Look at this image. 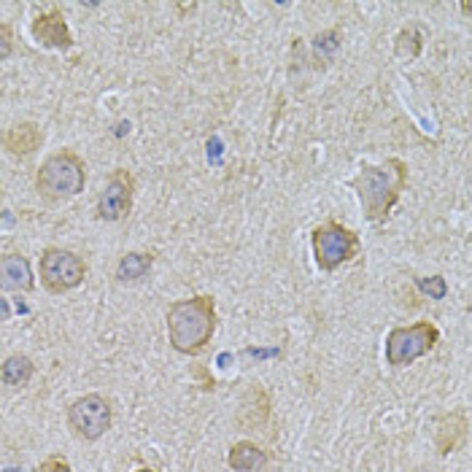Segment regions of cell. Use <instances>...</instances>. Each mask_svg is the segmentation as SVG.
<instances>
[{
    "label": "cell",
    "mask_w": 472,
    "mask_h": 472,
    "mask_svg": "<svg viewBox=\"0 0 472 472\" xmlns=\"http://www.w3.org/2000/svg\"><path fill=\"white\" fill-rule=\"evenodd\" d=\"M348 187L357 192L368 221H383L407 187V165L399 157H389L381 165H362Z\"/></svg>",
    "instance_id": "6da1fadb"
},
{
    "label": "cell",
    "mask_w": 472,
    "mask_h": 472,
    "mask_svg": "<svg viewBox=\"0 0 472 472\" xmlns=\"http://www.w3.org/2000/svg\"><path fill=\"white\" fill-rule=\"evenodd\" d=\"M216 332V303L211 294H197L190 300L173 303L167 311V337L170 345L195 357L200 353Z\"/></svg>",
    "instance_id": "7a4b0ae2"
},
{
    "label": "cell",
    "mask_w": 472,
    "mask_h": 472,
    "mask_svg": "<svg viewBox=\"0 0 472 472\" xmlns=\"http://www.w3.org/2000/svg\"><path fill=\"white\" fill-rule=\"evenodd\" d=\"M87 165L76 151H54L41 162L35 175V190L46 203H66L84 192Z\"/></svg>",
    "instance_id": "3957f363"
},
{
    "label": "cell",
    "mask_w": 472,
    "mask_h": 472,
    "mask_svg": "<svg viewBox=\"0 0 472 472\" xmlns=\"http://www.w3.org/2000/svg\"><path fill=\"white\" fill-rule=\"evenodd\" d=\"M311 246H313V259L316 267L324 273L337 270L340 265L351 262L360 254V235L337 224V221H324L313 229L311 235Z\"/></svg>",
    "instance_id": "277c9868"
},
{
    "label": "cell",
    "mask_w": 472,
    "mask_h": 472,
    "mask_svg": "<svg viewBox=\"0 0 472 472\" xmlns=\"http://www.w3.org/2000/svg\"><path fill=\"white\" fill-rule=\"evenodd\" d=\"M440 329L432 321H416L410 327H397L386 337V362L391 368H407L437 345Z\"/></svg>",
    "instance_id": "5b68a950"
},
{
    "label": "cell",
    "mask_w": 472,
    "mask_h": 472,
    "mask_svg": "<svg viewBox=\"0 0 472 472\" xmlns=\"http://www.w3.org/2000/svg\"><path fill=\"white\" fill-rule=\"evenodd\" d=\"M41 283L49 294H66L84 283L87 278V262L68 249L49 246L41 251Z\"/></svg>",
    "instance_id": "8992f818"
},
{
    "label": "cell",
    "mask_w": 472,
    "mask_h": 472,
    "mask_svg": "<svg viewBox=\"0 0 472 472\" xmlns=\"http://www.w3.org/2000/svg\"><path fill=\"white\" fill-rule=\"evenodd\" d=\"M68 427L79 440H100L111 429V402L100 394H84L68 407Z\"/></svg>",
    "instance_id": "52a82bcc"
},
{
    "label": "cell",
    "mask_w": 472,
    "mask_h": 472,
    "mask_svg": "<svg viewBox=\"0 0 472 472\" xmlns=\"http://www.w3.org/2000/svg\"><path fill=\"white\" fill-rule=\"evenodd\" d=\"M133 200H135V179L133 173L125 167H116L97 197L95 205V216L100 221H122L130 211H133Z\"/></svg>",
    "instance_id": "ba28073f"
},
{
    "label": "cell",
    "mask_w": 472,
    "mask_h": 472,
    "mask_svg": "<svg viewBox=\"0 0 472 472\" xmlns=\"http://www.w3.org/2000/svg\"><path fill=\"white\" fill-rule=\"evenodd\" d=\"M30 33L41 46H49V49H63L66 51V49L74 46V33H71L63 12H57V9H49V12L38 14L30 25Z\"/></svg>",
    "instance_id": "9c48e42d"
},
{
    "label": "cell",
    "mask_w": 472,
    "mask_h": 472,
    "mask_svg": "<svg viewBox=\"0 0 472 472\" xmlns=\"http://www.w3.org/2000/svg\"><path fill=\"white\" fill-rule=\"evenodd\" d=\"M43 143V130L35 122H19L4 133V149L12 157H30Z\"/></svg>",
    "instance_id": "30bf717a"
},
{
    "label": "cell",
    "mask_w": 472,
    "mask_h": 472,
    "mask_svg": "<svg viewBox=\"0 0 472 472\" xmlns=\"http://www.w3.org/2000/svg\"><path fill=\"white\" fill-rule=\"evenodd\" d=\"M0 286L6 291H33L35 278L30 262L22 254H6L0 259Z\"/></svg>",
    "instance_id": "8fae6325"
},
{
    "label": "cell",
    "mask_w": 472,
    "mask_h": 472,
    "mask_svg": "<svg viewBox=\"0 0 472 472\" xmlns=\"http://www.w3.org/2000/svg\"><path fill=\"white\" fill-rule=\"evenodd\" d=\"M267 461L265 451L257 445V443H249V440H241V443H235L227 453V464L235 469V472H257L262 469Z\"/></svg>",
    "instance_id": "7c38bea8"
},
{
    "label": "cell",
    "mask_w": 472,
    "mask_h": 472,
    "mask_svg": "<svg viewBox=\"0 0 472 472\" xmlns=\"http://www.w3.org/2000/svg\"><path fill=\"white\" fill-rule=\"evenodd\" d=\"M154 265V254L149 251H128L120 262H116V281L120 283H135L149 275Z\"/></svg>",
    "instance_id": "4fadbf2b"
},
{
    "label": "cell",
    "mask_w": 472,
    "mask_h": 472,
    "mask_svg": "<svg viewBox=\"0 0 472 472\" xmlns=\"http://www.w3.org/2000/svg\"><path fill=\"white\" fill-rule=\"evenodd\" d=\"M437 427H440V429L435 432V445H437L440 453H451V451L459 445V440L464 437L467 422H464L461 413H448V416L440 419Z\"/></svg>",
    "instance_id": "5bb4252c"
},
{
    "label": "cell",
    "mask_w": 472,
    "mask_h": 472,
    "mask_svg": "<svg viewBox=\"0 0 472 472\" xmlns=\"http://www.w3.org/2000/svg\"><path fill=\"white\" fill-rule=\"evenodd\" d=\"M35 373V365L30 357H25V353H14V357H6L4 362V383L12 386V389H19L25 386Z\"/></svg>",
    "instance_id": "9a60e30c"
},
{
    "label": "cell",
    "mask_w": 472,
    "mask_h": 472,
    "mask_svg": "<svg viewBox=\"0 0 472 472\" xmlns=\"http://www.w3.org/2000/svg\"><path fill=\"white\" fill-rule=\"evenodd\" d=\"M422 49H424V35L416 27H407L397 35V54L399 57H410L413 60V57L422 54Z\"/></svg>",
    "instance_id": "2e32d148"
},
{
    "label": "cell",
    "mask_w": 472,
    "mask_h": 472,
    "mask_svg": "<svg viewBox=\"0 0 472 472\" xmlns=\"http://www.w3.org/2000/svg\"><path fill=\"white\" fill-rule=\"evenodd\" d=\"M416 286H419L424 294H429L432 300H443L445 294H448V283H445V278H443V275H432V278H416Z\"/></svg>",
    "instance_id": "e0dca14e"
},
{
    "label": "cell",
    "mask_w": 472,
    "mask_h": 472,
    "mask_svg": "<svg viewBox=\"0 0 472 472\" xmlns=\"http://www.w3.org/2000/svg\"><path fill=\"white\" fill-rule=\"evenodd\" d=\"M340 33L337 30H327V33H321V35H316V41H313V46H316V51L321 54V51H327V54H332V51H337V46H340Z\"/></svg>",
    "instance_id": "ac0fdd59"
},
{
    "label": "cell",
    "mask_w": 472,
    "mask_h": 472,
    "mask_svg": "<svg viewBox=\"0 0 472 472\" xmlns=\"http://www.w3.org/2000/svg\"><path fill=\"white\" fill-rule=\"evenodd\" d=\"M12 41H14L12 25L0 22V60H9V57H12Z\"/></svg>",
    "instance_id": "d6986e66"
},
{
    "label": "cell",
    "mask_w": 472,
    "mask_h": 472,
    "mask_svg": "<svg viewBox=\"0 0 472 472\" xmlns=\"http://www.w3.org/2000/svg\"><path fill=\"white\" fill-rule=\"evenodd\" d=\"M38 472H74V469H71V464L63 456H49V459L41 461Z\"/></svg>",
    "instance_id": "ffe728a7"
},
{
    "label": "cell",
    "mask_w": 472,
    "mask_h": 472,
    "mask_svg": "<svg viewBox=\"0 0 472 472\" xmlns=\"http://www.w3.org/2000/svg\"><path fill=\"white\" fill-rule=\"evenodd\" d=\"M459 9H461L464 14H472V4H469V0H464V4H459Z\"/></svg>",
    "instance_id": "44dd1931"
},
{
    "label": "cell",
    "mask_w": 472,
    "mask_h": 472,
    "mask_svg": "<svg viewBox=\"0 0 472 472\" xmlns=\"http://www.w3.org/2000/svg\"><path fill=\"white\" fill-rule=\"evenodd\" d=\"M416 472H437V469H416Z\"/></svg>",
    "instance_id": "7402d4cb"
},
{
    "label": "cell",
    "mask_w": 472,
    "mask_h": 472,
    "mask_svg": "<svg viewBox=\"0 0 472 472\" xmlns=\"http://www.w3.org/2000/svg\"><path fill=\"white\" fill-rule=\"evenodd\" d=\"M135 472H154V469H135Z\"/></svg>",
    "instance_id": "603a6c76"
}]
</instances>
